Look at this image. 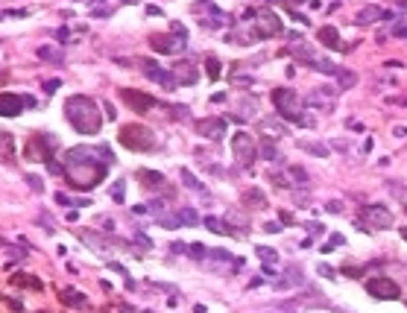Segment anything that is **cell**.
<instances>
[{
    "label": "cell",
    "instance_id": "1",
    "mask_svg": "<svg viewBox=\"0 0 407 313\" xmlns=\"http://www.w3.org/2000/svg\"><path fill=\"white\" fill-rule=\"evenodd\" d=\"M112 158L109 147H73L64 153V179L73 188L91 190L106 179Z\"/></svg>",
    "mask_w": 407,
    "mask_h": 313
},
{
    "label": "cell",
    "instance_id": "2",
    "mask_svg": "<svg viewBox=\"0 0 407 313\" xmlns=\"http://www.w3.org/2000/svg\"><path fill=\"white\" fill-rule=\"evenodd\" d=\"M64 117L79 135H97L103 123V111L97 108V103L85 94H70L64 100Z\"/></svg>",
    "mask_w": 407,
    "mask_h": 313
},
{
    "label": "cell",
    "instance_id": "3",
    "mask_svg": "<svg viewBox=\"0 0 407 313\" xmlns=\"http://www.w3.org/2000/svg\"><path fill=\"white\" fill-rule=\"evenodd\" d=\"M120 144L126 150H132V153H147V150L156 147V135L144 123H129L120 129Z\"/></svg>",
    "mask_w": 407,
    "mask_h": 313
},
{
    "label": "cell",
    "instance_id": "4",
    "mask_svg": "<svg viewBox=\"0 0 407 313\" xmlns=\"http://www.w3.org/2000/svg\"><path fill=\"white\" fill-rule=\"evenodd\" d=\"M273 103H276V111L282 114L284 120H293V123H299V117H302V100L296 97V91L293 88H276L273 91Z\"/></svg>",
    "mask_w": 407,
    "mask_h": 313
},
{
    "label": "cell",
    "instance_id": "5",
    "mask_svg": "<svg viewBox=\"0 0 407 313\" xmlns=\"http://www.w3.org/2000/svg\"><path fill=\"white\" fill-rule=\"evenodd\" d=\"M360 219H363L366 228L381 231V228H390V225H393V211H390L387 205H366V208L360 211Z\"/></svg>",
    "mask_w": 407,
    "mask_h": 313
},
{
    "label": "cell",
    "instance_id": "6",
    "mask_svg": "<svg viewBox=\"0 0 407 313\" xmlns=\"http://www.w3.org/2000/svg\"><path fill=\"white\" fill-rule=\"evenodd\" d=\"M232 153H234V158H237V164H246V167H249L252 161L258 158V144L252 141V135L237 132V135L232 138Z\"/></svg>",
    "mask_w": 407,
    "mask_h": 313
},
{
    "label": "cell",
    "instance_id": "7",
    "mask_svg": "<svg viewBox=\"0 0 407 313\" xmlns=\"http://www.w3.org/2000/svg\"><path fill=\"white\" fill-rule=\"evenodd\" d=\"M366 293L369 296H375V299H399V284L393 281V278H387V275H375V278H369L366 281Z\"/></svg>",
    "mask_w": 407,
    "mask_h": 313
},
{
    "label": "cell",
    "instance_id": "8",
    "mask_svg": "<svg viewBox=\"0 0 407 313\" xmlns=\"http://www.w3.org/2000/svg\"><path fill=\"white\" fill-rule=\"evenodd\" d=\"M150 47H153L156 53H164V56H176V53H182V50L188 47V41H185V38H176V32H173V35H153V38H150Z\"/></svg>",
    "mask_w": 407,
    "mask_h": 313
},
{
    "label": "cell",
    "instance_id": "9",
    "mask_svg": "<svg viewBox=\"0 0 407 313\" xmlns=\"http://www.w3.org/2000/svg\"><path fill=\"white\" fill-rule=\"evenodd\" d=\"M282 32V18L276 12H261L255 15V38H270Z\"/></svg>",
    "mask_w": 407,
    "mask_h": 313
},
{
    "label": "cell",
    "instance_id": "10",
    "mask_svg": "<svg viewBox=\"0 0 407 313\" xmlns=\"http://www.w3.org/2000/svg\"><path fill=\"white\" fill-rule=\"evenodd\" d=\"M141 70H144V76L147 79H153L156 85H161L164 91H176L179 85H176V79H173V73H167V70H161L156 62H141Z\"/></svg>",
    "mask_w": 407,
    "mask_h": 313
},
{
    "label": "cell",
    "instance_id": "11",
    "mask_svg": "<svg viewBox=\"0 0 407 313\" xmlns=\"http://www.w3.org/2000/svg\"><path fill=\"white\" fill-rule=\"evenodd\" d=\"M226 129H229V123L223 117H202V120H196V132L202 138H208V141H223Z\"/></svg>",
    "mask_w": 407,
    "mask_h": 313
},
{
    "label": "cell",
    "instance_id": "12",
    "mask_svg": "<svg viewBox=\"0 0 407 313\" xmlns=\"http://www.w3.org/2000/svg\"><path fill=\"white\" fill-rule=\"evenodd\" d=\"M170 73H173L176 85H196V79H199V70H196V64L188 62V59H179V62H173Z\"/></svg>",
    "mask_w": 407,
    "mask_h": 313
},
{
    "label": "cell",
    "instance_id": "13",
    "mask_svg": "<svg viewBox=\"0 0 407 313\" xmlns=\"http://www.w3.org/2000/svg\"><path fill=\"white\" fill-rule=\"evenodd\" d=\"M305 281H308V278H305L302 266H293V263H290V266L284 269L282 278H273V287H276V290H293V287H305Z\"/></svg>",
    "mask_w": 407,
    "mask_h": 313
},
{
    "label": "cell",
    "instance_id": "14",
    "mask_svg": "<svg viewBox=\"0 0 407 313\" xmlns=\"http://www.w3.org/2000/svg\"><path fill=\"white\" fill-rule=\"evenodd\" d=\"M24 97L12 94V91H0V117H18L24 111Z\"/></svg>",
    "mask_w": 407,
    "mask_h": 313
},
{
    "label": "cell",
    "instance_id": "15",
    "mask_svg": "<svg viewBox=\"0 0 407 313\" xmlns=\"http://www.w3.org/2000/svg\"><path fill=\"white\" fill-rule=\"evenodd\" d=\"M308 105H311V108H319V111H334V91L316 88V91L308 97Z\"/></svg>",
    "mask_w": 407,
    "mask_h": 313
},
{
    "label": "cell",
    "instance_id": "16",
    "mask_svg": "<svg viewBox=\"0 0 407 313\" xmlns=\"http://www.w3.org/2000/svg\"><path fill=\"white\" fill-rule=\"evenodd\" d=\"M123 100L135 108V111H141V114H147L153 105H156V100L153 97H147V94H138V91H132V88H126L123 91Z\"/></svg>",
    "mask_w": 407,
    "mask_h": 313
},
{
    "label": "cell",
    "instance_id": "17",
    "mask_svg": "<svg viewBox=\"0 0 407 313\" xmlns=\"http://www.w3.org/2000/svg\"><path fill=\"white\" fill-rule=\"evenodd\" d=\"M59 296H62V302L67 305V308H76V311H85V308H88L85 293H79V290H73V287H64V290H59Z\"/></svg>",
    "mask_w": 407,
    "mask_h": 313
},
{
    "label": "cell",
    "instance_id": "18",
    "mask_svg": "<svg viewBox=\"0 0 407 313\" xmlns=\"http://www.w3.org/2000/svg\"><path fill=\"white\" fill-rule=\"evenodd\" d=\"M387 12L381 9V6H363L360 12H357V18H354V24H360V27H369V24H375V21H381Z\"/></svg>",
    "mask_w": 407,
    "mask_h": 313
},
{
    "label": "cell",
    "instance_id": "19",
    "mask_svg": "<svg viewBox=\"0 0 407 313\" xmlns=\"http://www.w3.org/2000/svg\"><path fill=\"white\" fill-rule=\"evenodd\" d=\"M316 38H319L325 47H331V50H340V32L334 30V27H319V30H316Z\"/></svg>",
    "mask_w": 407,
    "mask_h": 313
},
{
    "label": "cell",
    "instance_id": "20",
    "mask_svg": "<svg viewBox=\"0 0 407 313\" xmlns=\"http://www.w3.org/2000/svg\"><path fill=\"white\" fill-rule=\"evenodd\" d=\"M334 79H337V88H340V91H349V88H354V85H357V73H354V70H346V67H340V70H337V76H334Z\"/></svg>",
    "mask_w": 407,
    "mask_h": 313
},
{
    "label": "cell",
    "instance_id": "21",
    "mask_svg": "<svg viewBox=\"0 0 407 313\" xmlns=\"http://www.w3.org/2000/svg\"><path fill=\"white\" fill-rule=\"evenodd\" d=\"M205 225L214 231V234H234V228L229 225V219H220V217H205Z\"/></svg>",
    "mask_w": 407,
    "mask_h": 313
},
{
    "label": "cell",
    "instance_id": "22",
    "mask_svg": "<svg viewBox=\"0 0 407 313\" xmlns=\"http://www.w3.org/2000/svg\"><path fill=\"white\" fill-rule=\"evenodd\" d=\"M258 150H261V158H267V161H282V153H279V147H276L270 138H264Z\"/></svg>",
    "mask_w": 407,
    "mask_h": 313
},
{
    "label": "cell",
    "instance_id": "23",
    "mask_svg": "<svg viewBox=\"0 0 407 313\" xmlns=\"http://www.w3.org/2000/svg\"><path fill=\"white\" fill-rule=\"evenodd\" d=\"M299 147H302L305 153L316 156V158H328V147H325V144H319V141H299Z\"/></svg>",
    "mask_w": 407,
    "mask_h": 313
},
{
    "label": "cell",
    "instance_id": "24",
    "mask_svg": "<svg viewBox=\"0 0 407 313\" xmlns=\"http://www.w3.org/2000/svg\"><path fill=\"white\" fill-rule=\"evenodd\" d=\"M138 179H144V188H164V176L153 173V170H141Z\"/></svg>",
    "mask_w": 407,
    "mask_h": 313
},
{
    "label": "cell",
    "instance_id": "25",
    "mask_svg": "<svg viewBox=\"0 0 407 313\" xmlns=\"http://www.w3.org/2000/svg\"><path fill=\"white\" fill-rule=\"evenodd\" d=\"M287 176H290V182H293L296 188H308V185H311V179H308V173H305L302 167H287Z\"/></svg>",
    "mask_w": 407,
    "mask_h": 313
},
{
    "label": "cell",
    "instance_id": "26",
    "mask_svg": "<svg viewBox=\"0 0 407 313\" xmlns=\"http://www.w3.org/2000/svg\"><path fill=\"white\" fill-rule=\"evenodd\" d=\"M179 176H182L185 188H190V190H199V193H205V185H202V182H199V179H196V176L190 173L188 167H182V170H179Z\"/></svg>",
    "mask_w": 407,
    "mask_h": 313
},
{
    "label": "cell",
    "instance_id": "27",
    "mask_svg": "<svg viewBox=\"0 0 407 313\" xmlns=\"http://www.w3.org/2000/svg\"><path fill=\"white\" fill-rule=\"evenodd\" d=\"M311 67H313V70H319V73H325V76H337V70H340L337 64L328 62V59H313Z\"/></svg>",
    "mask_w": 407,
    "mask_h": 313
},
{
    "label": "cell",
    "instance_id": "28",
    "mask_svg": "<svg viewBox=\"0 0 407 313\" xmlns=\"http://www.w3.org/2000/svg\"><path fill=\"white\" fill-rule=\"evenodd\" d=\"M176 217H179V222H182V225H196V222H199V214H196L190 205L179 208V211H176Z\"/></svg>",
    "mask_w": 407,
    "mask_h": 313
},
{
    "label": "cell",
    "instance_id": "29",
    "mask_svg": "<svg viewBox=\"0 0 407 313\" xmlns=\"http://www.w3.org/2000/svg\"><path fill=\"white\" fill-rule=\"evenodd\" d=\"M243 202H246L249 208H264V205H267V199H264L261 190H246V193H243Z\"/></svg>",
    "mask_w": 407,
    "mask_h": 313
},
{
    "label": "cell",
    "instance_id": "30",
    "mask_svg": "<svg viewBox=\"0 0 407 313\" xmlns=\"http://www.w3.org/2000/svg\"><path fill=\"white\" fill-rule=\"evenodd\" d=\"M258 258H261V261H264V263H270V266H273V263H279V252L276 249H267V246H258Z\"/></svg>",
    "mask_w": 407,
    "mask_h": 313
},
{
    "label": "cell",
    "instance_id": "31",
    "mask_svg": "<svg viewBox=\"0 0 407 313\" xmlns=\"http://www.w3.org/2000/svg\"><path fill=\"white\" fill-rule=\"evenodd\" d=\"M188 255L190 258H196V261H205L208 258V246H202V243H193V246H188Z\"/></svg>",
    "mask_w": 407,
    "mask_h": 313
},
{
    "label": "cell",
    "instance_id": "32",
    "mask_svg": "<svg viewBox=\"0 0 407 313\" xmlns=\"http://www.w3.org/2000/svg\"><path fill=\"white\" fill-rule=\"evenodd\" d=\"M205 70H208V76H211V79H220V62L214 59V56H208V59H205Z\"/></svg>",
    "mask_w": 407,
    "mask_h": 313
},
{
    "label": "cell",
    "instance_id": "33",
    "mask_svg": "<svg viewBox=\"0 0 407 313\" xmlns=\"http://www.w3.org/2000/svg\"><path fill=\"white\" fill-rule=\"evenodd\" d=\"M293 202L299 205V208H308V202H311V196H308V190L305 188H299L296 193H293Z\"/></svg>",
    "mask_w": 407,
    "mask_h": 313
},
{
    "label": "cell",
    "instance_id": "34",
    "mask_svg": "<svg viewBox=\"0 0 407 313\" xmlns=\"http://www.w3.org/2000/svg\"><path fill=\"white\" fill-rule=\"evenodd\" d=\"M325 211H328V214H343V202H340V199H331V202H325Z\"/></svg>",
    "mask_w": 407,
    "mask_h": 313
},
{
    "label": "cell",
    "instance_id": "35",
    "mask_svg": "<svg viewBox=\"0 0 407 313\" xmlns=\"http://www.w3.org/2000/svg\"><path fill=\"white\" fill-rule=\"evenodd\" d=\"M135 240H138V243H141L144 249H153V240H150V237H147L144 231H135Z\"/></svg>",
    "mask_w": 407,
    "mask_h": 313
},
{
    "label": "cell",
    "instance_id": "36",
    "mask_svg": "<svg viewBox=\"0 0 407 313\" xmlns=\"http://www.w3.org/2000/svg\"><path fill=\"white\" fill-rule=\"evenodd\" d=\"M27 182H30V188L35 190V193H41V190H44V182H41L38 176H27Z\"/></svg>",
    "mask_w": 407,
    "mask_h": 313
},
{
    "label": "cell",
    "instance_id": "37",
    "mask_svg": "<svg viewBox=\"0 0 407 313\" xmlns=\"http://www.w3.org/2000/svg\"><path fill=\"white\" fill-rule=\"evenodd\" d=\"M264 129H273V132H279V135H284V126L279 123V120H264Z\"/></svg>",
    "mask_w": 407,
    "mask_h": 313
},
{
    "label": "cell",
    "instance_id": "38",
    "mask_svg": "<svg viewBox=\"0 0 407 313\" xmlns=\"http://www.w3.org/2000/svg\"><path fill=\"white\" fill-rule=\"evenodd\" d=\"M173 111V117H179V120H188V108L185 105H176V108H170Z\"/></svg>",
    "mask_w": 407,
    "mask_h": 313
},
{
    "label": "cell",
    "instance_id": "39",
    "mask_svg": "<svg viewBox=\"0 0 407 313\" xmlns=\"http://www.w3.org/2000/svg\"><path fill=\"white\" fill-rule=\"evenodd\" d=\"M59 85H62L59 79H50V82H44V91H47V94H56V88H59Z\"/></svg>",
    "mask_w": 407,
    "mask_h": 313
},
{
    "label": "cell",
    "instance_id": "40",
    "mask_svg": "<svg viewBox=\"0 0 407 313\" xmlns=\"http://www.w3.org/2000/svg\"><path fill=\"white\" fill-rule=\"evenodd\" d=\"M112 196H115V199H117V202H120V199H123V182H117V185H115V188H112Z\"/></svg>",
    "mask_w": 407,
    "mask_h": 313
},
{
    "label": "cell",
    "instance_id": "41",
    "mask_svg": "<svg viewBox=\"0 0 407 313\" xmlns=\"http://www.w3.org/2000/svg\"><path fill=\"white\" fill-rule=\"evenodd\" d=\"M308 228H311V234H322V231H325L322 222H308Z\"/></svg>",
    "mask_w": 407,
    "mask_h": 313
},
{
    "label": "cell",
    "instance_id": "42",
    "mask_svg": "<svg viewBox=\"0 0 407 313\" xmlns=\"http://www.w3.org/2000/svg\"><path fill=\"white\" fill-rule=\"evenodd\" d=\"M185 249H188V246H185V243H179V240L170 246V252H173V255H185Z\"/></svg>",
    "mask_w": 407,
    "mask_h": 313
},
{
    "label": "cell",
    "instance_id": "43",
    "mask_svg": "<svg viewBox=\"0 0 407 313\" xmlns=\"http://www.w3.org/2000/svg\"><path fill=\"white\" fill-rule=\"evenodd\" d=\"M56 202H59V205H73V202H70V196H67V193H56Z\"/></svg>",
    "mask_w": 407,
    "mask_h": 313
},
{
    "label": "cell",
    "instance_id": "44",
    "mask_svg": "<svg viewBox=\"0 0 407 313\" xmlns=\"http://www.w3.org/2000/svg\"><path fill=\"white\" fill-rule=\"evenodd\" d=\"M264 231H273V234H279V231H282V225H279V222H267V225H264Z\"/></svg>",
    "mask_w": 407,
    "mask_h": 313
},
{
    "label": "cell",
    "instance_id": "45",
    "mask_svg": "<svg viewBox=\"0 0 407 313\" xmlns=\"http://www.w3.org/2000/svg\"><path fill=\"white\" fill-rule=\"evenodd\" d=\"M319 272H322V275H328V278H334V269H331V266H325V263L319 266Z\"/></svg>",
    "mask_w": 407,
    "mask_h": 313
},
{
    "label": "cell",
    "instance_id": "46",
    "mask_svg": "<svg viewBox=\"0 0 407 313\" xmlns=\"http://www.w3.org/2000/svg\"><path fill=\"white\" fill-rule=\"evenodd\" d=\"M109 15H112V9H97L94 12V18H109Z\"/></svg>",
    "mask_w": 407,
    "mask_h": 313
},
{
    "label": "cell",
    "instance_id": "47",
    "mask_svg": "<svg viewBox=\"0 0 407 313\" xmlns=\"http://www.w3.org/2000/svg\"><path fill=\"white\" fill-rule=\"evenodd\" d=\"M393 35H399V38H407V27H396V30H393Z\"/></svg>",
    "mask_w": 407,
    "mask_h": 313
},
{
    "label": "cell",
    "instance_id": "48",
    "mask_svg": "<svg viewBox=\"0 0 407 313\" xmlns=\"http://www.w3.org/2000/svg\"><path fill=\"white\" fill-rule=\"evenodd\" d=\"M115 114H117V111H115V108H112V105L106 103V117H109V120H115Z\"/></svg>",
    "mask_w": 407,
    "mask_h": 313
},
{
    "label": "cell",
    "instance_id": "49",
    "mask_svg": "<svg viewBox=\"0 0 407 313\" xmlns=\"http://www.w3.org/2000/svg\"><path fill=\"white\" fill-rule=\"evenodd\" d=\"M402 237H405V240H407V228H402Z\"/></svg>",
    "mask_w": 407,
    "mask_h": 313
},
{
    "label": "cell",
    "instance_id": "50",
    "mask_svg": "<svg viewBox=\"0 0 407 313\" xmlns=\"http://www.w3.org/2000/svg\"><path fill=\"white\" fill-rule=\"evenodd\" d=\"M290 3H305V0H290Z\"/></svg>",
    "mask_w": 407,
    "mask_h": 313
},
{
    "label": "cell",
    "instance_id": "51",
    "mask_svg": "<svg viewBox=\"0 0 407 313\" xmlns=\"http://www.w3.org/2000/svg\"><path fill=\"white\" fill-rule=\"evenodd\" d=\"M123 3H138V0H123Z\"/></svg>",
    "mask_w": 407,
    "mask_h": 313
}]
</instances>
